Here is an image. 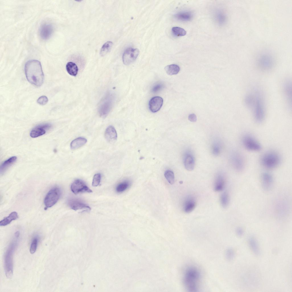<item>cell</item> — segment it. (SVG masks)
<instances>
[{
  "instance_id": "f546056e",
  "label": "cell",
  "mask_w": 292,
  "mask_h": 292,
  "mask_svg": "<svg viewBox=\"0 0 292 292\" xmlns=\"http://www.w3.org/2000/svg\"><path fill=\"white\" fill-rule=\"evenodd\" d=\"M254 101L255 97L254 94H247L244 98V103L246 107L249 108H252Z\"/></svg>"
},
{
  "instance_id": "7bdbcfd3",
  "label": "cell",
  "mask_w": 292,
  "mask_h": 292,
  "mask_svg": "<svg viewBox=\"0 0 292 292\" xmlns=\"http://www.w3.org/2000/svg\"><path fill=\"white\" fill-rule=\"evenodd\" d=\"M188 119L191 122H194L196 121L197 117L194 114H191L189 115Z\"/></svg>"
},
{
  "instance_id": "836d02e7",
  "label": "cell",
  "mask_w": 292,
  "mask_h": 292,
  "mask_svg": "<svg viewBox=\"0 0 292 292\" xmlns=\"http://www.w3.org/2000/svg\"><path fill=\"white\" fill-rule=\"evenodd\" d=\"M173 34L177 36H183L186 34V31L183 29L177 27H173L171 29Z\"/></svg>"
},
{
  "instance_id": "83f0119b",
  "label": "cell",
  "mask_w": 292,
  "mask_h": 292,
  "mask_svg": "<svg viewBox=\"0 0 292 292\" xmlns=\"http://www.w3.org/2000/svg\"><path fill=\"white\" fill-rule=\"evenodd\" d=\"M66 70L70 75L76 76L77 74L78 68L76 65L72 62H69L66 66Z\"/></svg>"
},
{
  "instance_id": "e575fe53",
  "label": "cell",
  "mask_w": 292,
  "mask_h": 292,
  "mask_svg": "<svg viewBox=\"0 0 292 292\" xmlns=\"http://www.w3.org/2000/svg\"><path fill=\"white\" fill-rule=\"evenodd\" d=\"M165 178L171 184H174L175 182V176L173 172L170 170L166 171L164 173Z\"/></svg>"
},
{
  "instance_id": "5b68a950",
  "label": "cell",
  "mask_w": 292,
  "mask_h": 292,
  "mask_svg": "<svg viewBox=\"0 0 292 292\" xmlns=\"http://www.w3.org/2000/svg\"><path fill=\"white\" fill-rule=\"evenodd\" d=\"M281 157L279 155L274 151L267 152L261 157V162L265 168L271 169L275 168L280 164Z\"/></svg>"
},
{
  "instance_id": "2e32d148",
  "label": "cell",
  "mask_w": 292,
  "mask_h": 292,
  "mask_svg": "<svg viewBox=\"0 0 292 292\" xmlns=\"http://www.w3.org/2000/svg\"><path fill=\"white\" fill-rule=\"evenodd\" d=\"M261 179L262 186L265 190H268L271 189L273 182L271 175L268 172H263L261 175Z\"/></svg>"
},
{
  "instance_id": "603a6c76",
  "label": "cell",
  "mask_w": 292,
  "mask_h": 292,
  "mask_svg": "<svg viewBox=\"0 0 292 292\" xmlns=\"http://www.w3.org/2000/svg\"><path fill=\"white\" fill-rule=\"evenodd\" d=\"M87 142V140L85 138L80 137L73 140L70 143V147L72 149L75 150L82 146Z\"/></svg>"
},
{
  "instance_id": "484cf974",
  "label": "cell",
  "mask_w": 292,
  "mask_h": 292,
  "mask_svg": "<svg viewBox=\"0 0 292 292\" xmlns=\"http://www.w3.org/2000/svg\"><path fill=\"white\" fill-rule=\"evenodd\" d=\"M249 243L250 247L254 254L256 255H259L260 250L256 238L253 236L250 237L249 239Z\"/></svg>"
},
{
  "instance_id": "8992f818",
  "label": "cell",
  "mask_w": 292,
  "mask_h": 292,
  "mask_svg": "<svg viewBox=\"0 0 292 292\" xmlns=\"http://www.w3.org/2000/svg\"><path fill=\"white\" fill-rule=\"evenodd\" d=\"M61 190L58 187L51 188L46 195L44 204L45 207L49 208L55 205L61 195Z\"/></svg>"
},
{
  "instance_id": "30bf717a",
  "label": "cell",
  "mask_w": 292,
  "mask_h": 292,
  "mask_svg": "<svg viewBox=\"0 0 292 292\" xmlns=\"http://www.w3.org/2000/svg\"><path fill=\"white\" fill-rule=\"evenodd\" d=\"M107 95L101 102L99 108L100 115L106 116L110 112L112 104V98L110 95Z\"/></svg>"
},
{
  "instance_id": "4dcf8cb0",
  "label": "cell",
  "mask_w": 292,
  "mask_h": 292,
  "mask_svg": "<svg viewBox=\"0 0 292 292\" xmlns=\"http://www.w3.org/2000/svg\"><path fill=\"white\" fill-rule=\"evenodd\" d=\"M215 19L219 24L222 25L224 24L226 20V17L225 14L222 11H217L215 13Z\"/></svg>"
},
{
  "instance_id": "5bb4252c",
  "label": "cell",
  "mask_w": 292,
  "mask_h": 292,
  "mask_svg": "<svg viewBox=\"0 0 292 292\" xmlns=\"http://www.w3.org/2000/svg\"><path fill=\"white\" fill-rule=\"evenodd\" d=\"M163 103V99L160 97L156 96L152 98L149 102L150 110L153 113L157 112L161 108Z\"/></svg>"
},
{
  "instance_id": "52a82bcc",
  "label": "cell",
  "mask_w": 292,
  "mask_h": 292,
  "mask_svg": "<svg viewBox=\"0 0 292 292\" xmlns=\"http://www.w3.org/2000/svg\"><path fill=\"white\" fill-rule=\"evenodd\" d=\"M242 143L244 147L250 151H257L261 149V146L260 143L254 137L250 135H246L243 137Z\"/></svg>"
},
{
  "instance_id": "277c9868",
  "label": "cell",
  "mask_w": 292,
  "mask_h": 292,
  "mask_svg": "<svg viewBox=\"0 0 292 292\" xmlns=\"http://www.w3.org/2000/svg\"><path fill=\"white\" fill-rule=\"evenodd\" d=\"M14 238L8 246L4 256V269L6 277L11 278L13 274V256L14 251L17 245V238L19 236L15 235Z\"/></svg>"
},
{
  "instance_id": "7c38bea8",
  "label": "cell",
  "mask_w": 292,
  "mask_h": 292,
  "mask_svg": "<svg viewBox=\"0 0 292 292\" xmlns=\"http://www.w3.org/2000/svg\"><path fill=\"white\" fill-rule=\"evenodd\" d=\"M69 206L74 210H84L85 211H89L90 208L83 202L82 200L77 198H71L68 201Z\"/></svg>"
},
{
  "instance_id": "ab89813d",
  "label": "cell",
  "mask_w": 292,
  "mask_h": 292,
  "mask_svg": "<svg viewBox=\"0 0 292 292\" xmlns=\"http://www.w3.org/2000/svg\"><path fill=\"white\" fill-rule=\"evenodd\" d=\"M164 87L163 84L162 83L158 82L155 84L153 86L151 91L153 93H156L161 90Z\"/></svg>"
},
{
  "instance_id": "1f68e13d",
  "label": "cell",
  "mask_w": 292,
  "mask_h": 292,
  "mask_svg": "<svg viewBox=\"0 0 292 292\" xmlns=\"http://www.w3.org/2000/svg\"><path fill=\"white\" fill-rule=\"evenodd\" d=\"M113 43L111 41H108L105 43L102 46L100 50V54L101 56L106 55L111 50Z\"/></svg>"
},
{
  "instance_id": "e0dca14e",
  "label": "cell",
  "mask_w": 292,
  "mask_h": 292,
  "mask_svg": "<svg viewBox=\"0 0 292 292\" xmlns=\"http://www.w3.org/2000/svg\"><path fill=\"white\" fill-rule=\"evenodd\" d=\"M283 91L285 97L289 108L292 105V84L289 80L286 81L283 85Z\"/></svg>"
},
{
  "instance_id": "b9f144b4",
  "label": "cell",
  "mask_w": 292,
  "mask_h": 292,
  "mask_svg": "<svg viewBox=\"0 0 292 292\" xmlns=\"http://www.w3.org/2000/svg\"><path fill=\"white\" fill-rule=\"evenodd\" d=\"M213 153L215 155H218L220 152V148L219 146L217 144H215L213 146Z\"/></svg>"
},
{
  "instance_id": "60d3db41",
  "label": "cell",
  "mask_w": 292,
  "mask_h": 292,
  "mask_svg": "<svg viewBox=\"0 0 292 292\" xmlns=\"http://www.w3.org/2000/svg\"><path fill=\"white\" fill-rule=\"evenodd\" d=\"M48 102V98L46 96H44L40 97L37 100L38 103L42 105H45Z\"/></svg>"
},
{
  "instance_id": "ffe728a7",
  "label": "cell",
  "mask_w": 292,
  "mask_h": 292,
  "mask_svg": "<svg viewBox=\"0 0 292 292\" xmlns=\"http://www.w3.org/2000/svg\"><path fill=\"white\" fill-rule=\"evenodd\" d=\"M193 13L190 11H183L176 14L175 18L177 20L182 21H188L191 20L193 17Z\"/></svg>"
},
{
  "instance_id": "ac0fdd59",
  "label": "cell",
  "mask_w": 292,
  "mask_h": 292,
  "mask_svg": "<svg viewBox=\"0 0 292 292\" xmlns=\"http://www.w3.org/2000/svg\"><path fill=\"white\" fill-rule=\"evenodd\" d=\"M195 198L192 196L187 197L184 201L183 205L184 211L186 213H189L195 208L196 206Z\"/></svg>"
},
{
  "instance_id": "8fae6325",
  "label": "cell",
  "mask_w": 292,
  "mask_h": 292,
  "mask_svg": "<svg viewBox=\"0 0 292 292\" xmlns=\"http://www.w3.org/2000/svg\"><path fill=\"white\" fill-rule=\"evenodd\" d=\"M72 192L76 194L83 192L91 193L92 191L80 179L75 180L71 186Z\"/></svg>"
},
{
  "instance_id": "f35d334b",
  "label": "cell",
  "mask_w": 292,
  "mask_h": 292,
  "mask_svg": "<svg viewBox=\"0 0 292 292\" xmlns=\"http://www.w3.org/2000/svg\"><path fill=\"white\" fill-rule=\"evenodd\" d=\"M226 257L228 260H231L234 258L235 252L232 249L229 248L226 250L225 254Z\"/></svg>"
},
{
  "instance_id": "7a4b0ae2",
  "label": "cell",
  "mask_w": 292,
  "mask_h": 292,
  "mask_svg": "<svg viewBox=\"0 0 292 292\" xmlns=\"http://www.w3.org/2000/svg\"><path fill=\"white\" fill-rule=\"evenodd\" d=\"M200 275L199 270L196 267H190L185 270L183 278L184 284L189 291H197L198 283Z\"/></svg>"
},
{
  "instance_id": "4316f807",
  "label": "cell",
  "mask_w": 292,
  "mask_h": 292,
  "mask_svg": "<svg viewBox=\"0 0 292 292\" xmlns=\"http://www.w3.org/2000/svg\"><path fill=\"white\" fill-rule=\"evenodd\" d=\"M18 216L17 213L16 212H13L9 215L4 218L0 222V225L4 226L9 224L12 221L17 219Z\"/></svg>"
},
{
  "instance_id": "8d00e7d4",
  "label": "cell",
  "mask_w": 292,
  "mask_h": 292,
  "mask_svg": "<svg viewBox=\"0 0 292 292\" xmlns=\"http://www.w3.org/2000/svg\"><path fill=\"white\" fill-rule=\"evenodd\" d=\"M129 185V182L127 181L122 182L117 186L116 191L118 192H121L125 190Z\"/></svg>"
},
{
  "instance_id": "ee69618b",
  "label": "cell",
  "mask_w": 292,
  "mask_h": 292,
  "mask_svg": "<svg viewBox=\"0 0 292 292\" xmlns=\"http://www.w3.org/2000/svg\"><path fill=\"white\" fill-rule=\"evenodd\" d=\"M236 232L238 236L241 237L243 235L244 230L242 228L238 227L236 230Z\"/></svg>"
},
{
  "instance_id": "d590c367",
  "label": "cell",
  "mask_w": 292,
  "mask_h": 292,
  "mask_svg": "<svg viewBox=\"0 0 292 292\" xmlns=\"http://www.w3.org/2000/svg\"><path fill=\"white\" fill-rule=\"evenodd\" d=\"M38 240L37 237H34L32 240L30 249V252L31 254H33L35 252L37 246Z\"/></svg>"
},
{
  "instance_id": "3957f363",
  "label": "cell",
  "mask_w": 292,
  "mask_h": 292,
  "mask_svg": "<svg viewBox=\"0 0 292 292\" xmlns=\"http://www.w3.org/2000/svg\"><path fill=\"white\" fill-rule=\"evenodd\" d=\"M254 94L255 101L252 109L254 118L257 122L260 123L263 121L265 116L264 100L261 93L259 90H255Z\"/></svg>"
},
{
  "instance_id": "ba28073f",
  "label": "cell",
  "mask_w": 292,
  "mask_h": 292,
  "mask_svg": "<svg viewBox=\"0 0 292 292\" xmlns=\"http://www.w3.org/2000/svg\"><path fill=\"white\" fill-rule=\"evenodd\" d=\"M258 66L261 70L268 71L273 67L274 60L272 55L268 53H263L260 55L258 58Z\"/></svg>"
},
{
  "instance_id": "6da1fadb",
  "label": "cell",
  "mask_w": 292,
  "mask_h": 292,
  "mask_svg": "<svg viewBox=\"0 0 292 292\" xmlns=\"http://www.w3.org/2000/svg\"><path fill=\"white\" fill-rule=\"evenodd\" d=\"M25 72L28 81L37 86H41L44 80V75L40 63L36 60L28 61L25 66Z\"/></svg>"
},
{
  "instance_id": "d4e9b609",
  "label": "cell",
  "mask_w": 292,
  "mask_h": 292,
  "mask_svg": "<svg viewBox=\"0 0 292 292\" xmlns=\"http://www.w3.org/2000/svg\"><path fill=\"white\" fill-rule=\"evenodd\" d=\"M46 131L39 124L32 129L30 133V136L31 137L36 138L44 135Z\"/></svg>"
},
{
  "instance_id": "d6a6232c",
  "label": "cell",
  "mask_w": 292,
  "mask_h": 292,
  "mask_svg": "<svg viewBox=\"0 0 292 292\" xmlns=\"http://www.w3.org/2000/svg\"><path fill=\"white\" fill-rule=\"evenodd\" d=\"M220 202L223 208L227 207L229 202V195L226 192H223L220 197Z\"/></svg>"
},
{
  "instance_id": "4fadbf2b",
  "label": "cell",
  "mask_w": 292,
  "mask_h": 292,
  "mask_svg": "<svg viewBox=\"0 0 292 292\" xmlns=\"http://www.w3.org/2000/svg\"><path fill=\"white\" fill-rule=\"evenodd\" d=\"M233 166L235 169L238 172L242 171L245 167V162L243 156L239 152L234 153L232 157Z\"/></svg>"
},
{
  "instance_id": "d6986e66",
  "label": "cell",
  "mask_w": 292,
  "mask_h": 292,
  "mask_svg": "<svg viewBox=\"0 0 292 292\" xmlns=\"http://www.w3.org/2000/svg\"><path fill=\"white\" fill-rule=\"evenodd\" d=\"M105 137L108 141L111 142L115 141L117 138V134L115 128L112 125L109 126L106 129Z\"/></svg>"
},
{
  "instance_id": "7402d4cb",
  "label": "cell",
  "mask_w": 292,
  "mask_h": 292,
  "mask_svg": "<svg viewBox=\"0 0 292 292\" xmlns=\"http://www.w3.org/2000/svg\"><path fill=\"white\" fill-rule=\"evenodd\" d=\"M17 158L16 156H13L3 162L0 166V174H3L9 167L15 162Z\"/></svg>"
},
{
  "instance_id": "9c48e42d",
  "label": "cell",
  "mask_w": 292,
  "mask_h": 292,
  "mask_svg": "<svg viewBox=\"0 0 292 292\" xmlns=\"http://www.w3.org/2000/svg\"><path fill=\"white\" fill-rule=\"evenodd\" d=\"M139 53V50L137 48H129L126 49L122 56L123 64L127 65L132 63L136 60Z\"/></svg>"
},
{
  "instance_id": "f1b7e54d",
  "label": "cell",
  "mask_w": 292,
  "mask_h": 292,
  "mask_svg": "<svg viewBox=\"0 0 292 292\" xmlns=\"http://www.w3.org/2000/svg\"><path fill=\"white\" fill-rule=\"evenodd\" d=\"M165 69L168 74L172 75L177 74L180 71V68L177 65L172 64L166 66Z\"/></svg>"
},
{
  "instance_id": "9a60e30c",
  "label": "cell",
  "mask_w": 292,
  "mask_h": 292,
  "mask_svg": "<svg viewBox=\"0 0 292 292\" xmlns=\"http://www.w3.org/2000/svg\"><path fill=\"white\" fill-rule=\"evenodd\" d=\"M53 31V27L50 24L44 23L40 27V35L42 39L46 40L51 36Z\"/></svg>"
},
{
  "instance_id": "74e56055",
  "label": "cell",
  "mask_w": 292,
  "mask_h": 292,
  "mask_svg": "<svg viewBox=\"0 0 292 292\" xmlns=\"http://www.w3.org/2000/svg\"><path fill=\"white\" fill-rule=\"evenodd\" d=\"M101 179V175L98 173L95 174L93 178L92 185L93 186H98L100 182Z\"/></svg>"
},
{
  "instance_id": "44dd1931",
  "label": "cell",
  "mask_w": 292,
  "mask_h": 292,
  "mask_svg": "<svg viewBox=\"0 0 292 292\" xmlns=\"http://www.w3.org/2000/svg\"><path fill=\"white\" fill-rule=\"evenodd\" d=\"M225 180L222 175H218L216 177L214 184V189L216 192L222 190L225 186Z\"/></svg>"
},
{
  "instance_id": "cb8c5ba5",
  "label": "cell",
  "mask_w": 292,
  "mask_h": 292,
  "mask_svg": "<svg viewBox=\"0 0 292 292\" xmlns=\"http://www.w3.org/2000/svg\"><path fill=\"white\" fill-rule=\"evenodd\" d=\"M184 164L186 169L189 171L192 170L195 164V159L193 156L190 154L186 155L184 159Z\"/></svg>"
}]
</instances>
